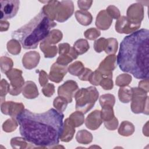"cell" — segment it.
Masks as SVG:
<instances>
[{
  "instance_id": "1",
  "label": "cell",
  "mask_w": 149,
  "mask_h": 149,
  "mask_svg": "<svg viewBox=\"0 0 149 149\" xmlns=\"http://www.w3.org/2000/svg\"><path fill=\"white\" fill-rule=\"evenodd\" d=\"M64 115L51 108L43 113H34L24 109L16 116L20 134L23 139L40 147L57 145L63 134Z\"/></svg>"
},
{
  "instance_id": "2",
  "label": "cell",
  "mask_w": 149,
  "mask_h": 149,
  "mask_svg": "<svg viewBox=\"0 0 149 149\" xmlns=\"http://www.w3.org/2000/svg\"><path fill=\"white\" fill-rule=\"evenodd\" d=\"M120 69L138 79L149 76V31L142 29L126 36L117 55Z\"/></svg>"
},
{
  "instance_id": "3",
  "label": "cell",
  "mask_w": 149,
  "mask_h": 149,
  "mask_svg": "<svg viewBox=\"0 0 149 149\" xmlns=\"http://www.w3.org/2000/svg\"><path fill=\"white\" fill-rule=\"evenodd\" d=\"M56 26L55 22L41 9L28 23L13 31L12 37L19 42L24 49H35L40 41L48 36L51 29Z\"/></svg>"
},
{
  "instance_id": "4",
  "label": "cell",
  "mask_w": 149,
  "mask_h": 149,
  "mask_svg": "<svg viewBox=\"0 0 149 149\" xmlns=\"http://www.w3.org/2000/svg\"><path fill=\"white\" fill-rule=\"evenodd\" d=\"M98 97V92L93 87L82 88L74 95L76 100V109L84 113H87L94 105Z\"/></svg>"
},
{
  "instance_id": "5",
  "label": "cell",
  "mask_w": 149,
  "mask_h": 149,
  "mask_svg": "<svg viewBox=\"0 0 149 149\" xmlns=\"http://www.w3.org/2000/svg\"><path fill=\"white\" fill-rule=\"evenodd\" d=\"M19 1H0L1 20L11 19L16 16L19 8Z\"/></svg>"
},
{
  "instance_id": "6",
  "label": "cell",
  "mask_w": 149,
  "mask_h": 149,
  "mask_svg": "<svg viewBox=\"0 0 149 149\" xmlns=\"http://www.w3.org/2000/svg\"><path fill=\"white\" fill-rule=\"evenodd\" d=\"M75 15L77 21L83 25L90 24L92 21V16L89 12L79 10L76 12Z\"/></svg>"
}]
</instances>
